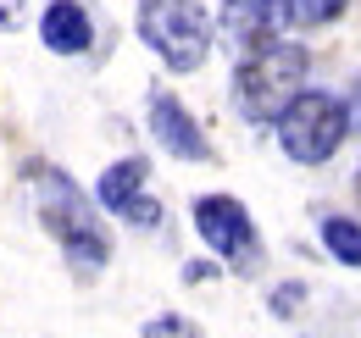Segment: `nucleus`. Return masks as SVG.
<instances>
[{
    "label": "nucleus",
    "instance_id": "nucleus-1",
    "mask_svg": "<svg viewBox=\"0 0 361 338\" xmlns=\"http://www.w3.org/2000/svg\"><path fill=\"white\" fill-rule=\"evenodd\" d=\"M28 177V194H34V211H39V227H45L50 239L61 244L67 255V266L78 272V277H94V272H106V261H111V239H106V227H100V200H90L73 177L61 167H50V161H28L23 167Z\"/></svg>",
    "mask_w": 361,
    "mask_h": 338
},
{
    "label": "nucleus",
    "instance_id": "nucleus-2",
    "mask_svg": "<svg viewBox=\"0 0 361 338\" xmlns=\"http://www.w3.org/2000/svg\"><path fill=\"white\" fill-rule=\"evenodd\" d=\"M306 67H312L306 44H289V39L245 50V61H239V73H233V106H239V117H245V123H278V117L300 100Z\"/></svg>",
    "mask_w": 361,
    "mask_h": 338
},
{
    "label": "nucleus",
    "instance_id": "nucleus-3",
    "mask_svg": "<svg viewBox=\"0 0 361 338\" xmlns=\"http://www.w3.org/2000/svg\"><path fill=\"white\" fill-rule=\"evenodd\" d=\"M350 100L339 94H322V89H300V100L278 117V144L289 161L300 167H322L328 156H339L345 133H350Z\"/></svg>",
    "mask_w": 361,
    "mask_h": 338
},
{
    "label": "nucleus",
    "instance_id": "nucleus-4",
    "mask_svg": "<svg viewBox=\"0 0 361 338\" xmlns=\"http://www.w3.org/2000/svg\"><path fill=\"white\" fill-rule=\"evenodd\" d=\"M139 39L173 73H195L212 50V17L200 0H139Z\"/></svg>",
    "mask_w": 361,
    "mask_h": 338
},
{
    "label": "nucleus",
    "instance_id": "nucleus-5",
    "mask_svg": "<svg viewBox=\"0 0 361 338\" xmlns=\"http://www.w3.org/2000/svg\"><path fill=\"white\" fill-rule=\"evenodd\" d=\"M195 233H200V239L212 244V255L228 261L233 272H256L262 233H256L250 211H245L233 194H200V200H195Z\"/></svg>",
    "mask_w": 361,
    "mask_h": 338
},
{
    "label": "nucleus",
    "instance_id": "nucleus-6",
    "mask_svg": "<svg viewBox=\"0 0 361 338\" xmlns=\"http://www.w3.org/2000/svg\"><path fill=\"white\" fill-rule=\"evenodd\" d=\"M295 23V0H223L217 28L233 50H262L283 39V28Z\"/></svg>",
    "mask_w": 361,
    "mask_h": 338
},
{
    "label": "nucleus",
    "instance_id": "nucleus-7",
    "mask_svg": "<svg viewBox=\"0 0 361 338\" xmlns=\"http://www.w3.org/2000/svg\"><path fill=\"white\" fill-rule=\"evenodd\" d=\"M150 133H156V144H161L167 156H178V161H206V156H212L200 123L183 111V100H178V94H167V89L150 94Z\"/></svg>",
    "mask_w": 361,
    "mask_h": 338
},
{
    "label": "nucleus",
    "instance_id": "nucleus-8",
    "mask_svg": "<svg viewBox=\"0 0 361 338\" xmlns=\"http://www.w3.org/2000/svg\"><path fill=\"white\" fill-rule=\"evenodd\" d=\"M39 39H45V50H56V56H84L94 39V23L90 11L78 6V0H50L45 17H39Z\"/></svg>",
    "mask_w": 361,
    "mask_h": 338
},
{
    "label": "nucleus",
    "instance_id": "nucleus-9",
    "mask_svg": "<svg viewBox=\"0 0 361 338\" xmlns=\"http://www.w3.org/2000/svg\"><path fill=\"white\" fill-rule=\"evenodd\" d=\"M145 177H150V161H145V156H123L117 167H106V172H100V183H94L100 211L128 216V206L145 200Z\"/></svg>",
    "mask_w": 361,
    "mask_h": 338
},
{
    "label": "nucleus",
    "instance_id": "nucleus-10",
    "mask_svg": "<svg viewBox=\"0 0 361 338\" xmlns=\"http://www.w3.org/2000/svg\"><path fill=\"white\" fill-rule=\"evenodd\" d=\"M317 239H322V250L339 266H361V222L356 216H339V211L317 216Z\"/></svg>",
    "mask_w": 361,
    "mask_h": 338
},
{
    "label": "nucleus",
    "instance_id": "nucleus-11",
    "mask_svg": "<svg viewBox=\"0 0 361 338\" xmlns=\"http://www.w3.org/2000/svg\"><path fill=\"white\" fill-rule=\"evenodd\" d=\"M345 6H350V0H295V23H306V28H322V23L345 17Z\"/></svg>",
    "mask_w": 361,
    "mask_h": 338
},
{
    "label": "nucleus",
    "instance_id": "nucleus-12",
    "mask_svg": "<svg viewBox=\"0 0 361 338\" xmlns=\"http://www.w3.org/2000/svg\"><path fill=\"white\" fill-rule=\"evenodd\" d=\"M145 338H200V327L189 316H178V311H161V316L145 322Z\"/></svg>",
    "mask_w": 361,
    "mask_h": 338
},
{
    "label": "nucleus",
    "instance_id": "nucleus-13",
    "mask_svg": "<svg viewBox=\"0 0 361 338\" xmlns=\"http://www.w3.org/2000/svg\"><path fill=\"white\" fill-rule=\"evenodd\" d=\"M300 299H306V283H283V289H272V294H267V311H272V316H295Z\"/></svg>",
    "mask_w": 361,
    "mask_h": 338
},
{
    "label": "nucleus",
    "instance_id": "nucleus-14",
    "mask_svg": "<svg viewBox=\"0 0 361 338\" xmlns=\"http://www.w3.org/2000/svg\"><path fill=\"white\" fill-rule=\"evenodd\" d=\"M123 222H128V227H161V206H156V200H134Z\"/></svg>",
    "mask_w": 361,
    "mask_h": 338
},
{
    "label": "nucleus",
    "instance_id": "nucleus-15",
    "mask_svg": "<svg viewBox=\"0 0 361 338\" xmlns=\"http://www.w3.org/2000/svg\"><path fill=\"white\" fill-rule=\"evenodd\" d=\"M23 6L28 0H0V28H17L23 23Z\"/></svg>",
    "mask_w": 361,
    "mask_h": 338
},
{
    "label": "nucleus",
    "instance_id": "nucleus-16",
    "mask_svg": "<svg viewBox=\"0 0 361 338\" xmlns=\"http://www.w3.org/2000/svg\"><path fill=\"white\" fill-rule=\"evenodd\" d=\"M350 123L361 127V73H356V84H350Z\"/></svg>",
    "mask_w": 361,
    "mask_h": 338
},
{
    "label": "nucleus",
    "instance_id": "nucleus-17",
    "mask_svg": "<svg viewBox=\"0 0 361 338\" xmlns=\"http://www.w3.org/2000/svg\"><path fill=\"white\" fill-rule=\"evenodd\" d=\"M356 194H361V167H356Z\"/></svg>",
    "mask_w": 361,
    "mask_h": 338
}]
</instances>
